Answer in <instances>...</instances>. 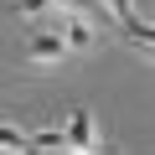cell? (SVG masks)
I'll return each mask as SVG.
<instances>
[{"mask_svg":"<svg viewBox=\"0 0 155 155\" xmlns=\"http://www.w3.org/2000/svg\"><path fill=\"white\" fill-rule=\"evenodd\" d=\"M11 155H26V150H11Z\"/></svg>","mask_w":155,"mask_h":155,"instance_id":"10","label":"cell"},{"mask_svg":"<svg viewBox=\"0 0 155 155\" xmlns=\"http://www.w3.org/2000/svg\"><path fill=\"white\" fill-rule=\"evenodd\" d=\"M57 11H72V16H88V11H98V16H109V11H104V0H57Z\"/></svg>","mask_w":155,"mask_h":155,"instance_id":"7","label":"cell"},{"mask_svg":"<svg viewBox=\"0 0 155 155\" xmlns=\"http://www.w3.org/2000/svg\"><path fill=\"white\" fill-rule=\"evenodd\" d=\"M52 11H57V0H16V16H21V21H31V26H41Z\"/></svg>","mask_w":155,"mask_h":155,"instance_id":"5","label":"cell"},{"mask_svg":"<svg viewBox=\"0 0 155 155\" xmlns=\"http://www.w3.org/2000/svg\"><path fill=\"white\" fill-rule=\"evenodd\" d=\"M57 31H62V41H67V52H88V47H93V21H88V16L57 11Z\"/></svg>","mask_w":155,"mask_h":155,"instance_id":"2","label":"cell"},{"mask_svg":"<svg viewBox=\"0 0 155 155\" xmlns=\"http://www.w3.org/2000/svg\"><path fill=\"white\" fill-rule=\"evenodd\" d=\"M57 155H93V150H57Z\"/></svg>","mask_w":155,"mask_h":155,"instance_id":"9","label":"cell"},{"mask_svg":"<svg viewBox=\"0 0 155 155\" xmlns=\"http://www.w3.org/2000/svg\"><path fill=\"white\" fill-rule=\"evenodd\" d=\"M26 140H31V134H21L16 124H5V129H0V145H5V155H11V150H21Z\"/></svg>","mask_w":155,"mask_h":155,"instance_id":"8","label":"cell"},{"mask_svg":"<svg viewBox=\"0 0 155 155\" xmlns=\"http://www.w3.org/2000/svg\"><path fill=\"white\" fill-rule=\"evenodd\" d=\"M62 57H67L62 31H57V26H36L31 41H26V62H31V67H52V62H62Z\"/></svg>","mask_w":155,"mask_h":155,"instance_id":"1","label":"cell"},{"mask_svg":"<svg viewBox=\"0 0 155 155\" xmlns=\"http://www.w3.org/2000/svg\"><path fill=\"white\" fill-rule=\"evenodd\" d=\"M31 145H41V150H72L67 124H47V129H36V134H31Z\"/></svg>","mask_w":155,"mask_h":155,"instance_id":"4","label":"cell"},{"mask_svg":"<svg viewBox=\"0 0 155 155\" xmlns=\"http://www.w3.org/2000/svg\"><path fill=\"white\" fill-rule=\"evenodd\" d=\"M104 11H109V21H114V26H124V31H134V26H140L134 0H104Z\"/></svg>","mask_w":155,"mask_h":155,"instance_id":"6","label":"cell"},{"mask_svg":"<svg viewBox=\"0 0 155 155\" xmlns=\"http://www.w3.org/2000/svg\"><path fill=\"white\" fill-rule=\"evenodd\" d=\"M67 140H72V150H93V155H98V134H93L88 109H72V119H67Z\"/></svg>","mask_w":155,"mask_h":155,"instance_id":"3","label":"cell"}]
</instances>
